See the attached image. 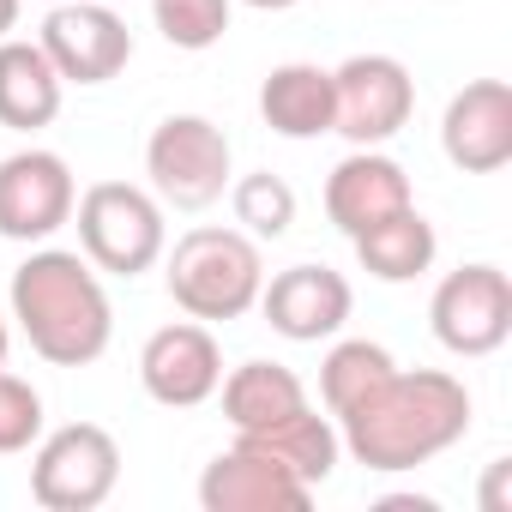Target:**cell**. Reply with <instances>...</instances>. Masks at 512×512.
<instances>
[{"instance_id": "7402d4cb", "label": "cell", "mask_w": 512, "mask_h": 512, "mask_svg": "<svg viewBox=\"0 0 512 512\" xmlns=\"http://www.w3.org/2000/svg\"><path fill=\"white\" fill-rule=\"evenodd\" d=\"M229 205H235V223H241L253 241H278V235H290V223H296V187H290L284 175H272V169L241 175V181L229 187Z\"/></svg>"}, {"instance_id": "7c38bea8", "label": "cell", "mask_w": 512, "mask_h": 512, "mask_svg": "<svg viewBox=\"0 0 512 512\" xmlns=\"http://www.w3.org/2000/svg\"><path fill=\"white\" fill-rule=\"evenodd\" d=\"M266 326L290 344H320V338H338L356 296H350V278L332 272V266H290L278 272L272 284H260V302Z\"/></svg>"}, {"instance_id": "2e32d148", "label": "cell", "mask_w": 512, "mask_h": 512, "mask_svg": "<svg viewBox=\"0 0 512 512\" xmlns=\"http://www.w3.org/2000/svg\"><path fill=\"white\" fill-rule=\"evenodd\" d=\"M61 73L43 55V43H19L0 37V127L13 133H37L61 115Z\"/></svg>"}, {"instance_id": "8992f818", "label": "cell", "mask_w": 512, "mask_h": 512, "mask_svg": "<svg viewBox=\"0 0 512 512\" xmlns=\"http://www.w3.org/2000/svg\"><path fill=\"white\" fill-rule=\"evenodd\" d=\"M121 482V446L97 422H67L37 440L31 500L49 512H97Z\"/></svg>"}, {"instance_id": "9a60e30c", "label": "cell", "mask_w": 512, "mask_h": 512, "mask_svg": "<svg viewBox=\"0 0 512 512\" xmlns=\"http://www.w3.org/2000/svg\"><path fill=\"white\" fill-rule=\"evenodd\" d=\"M404 205H416L410 199V175H404V163H392L380 145H356L332 175H326V217L356 241L362 229H374L380 217H392V211H404Z\"/></svg>"}, {"instance_id": "6da1fadb", "label": "cell", "mask_w": 512, "mask_h": 512, "mask_svg": "<svg viewBox=\"0 0 512 512\" xmlns=\"http://www.w3.org/2000/svg\"><path fill=\"white\" fill-rule=\"evenodd\" d=\"M464 434H470V392L458 374H440V368H416V374L392 368L362 404H350L338 416L344 452L380 476L416 470V464L452 452Z\"/></svg>"}, {"instance_id": "e0dca14e", "label": "cell", "mask_w": 512, "mask_h": 512, "mask_svg": "<svg viewBox=\"0 0 512 512\" xmlns=\"http://www.w3.org/2000/svg\"><path fill=\"white\" fill-rule=\"evenodd\" d=\"M235 440H247L253 452H266L272 464H284L302 488H320V482L338 470V452H344L338 428H332L314 404H302V410H290V416H278V422H266V428H247V434H235Z\"/></svg>"}, {"instance_id": "30bf717a", "label": "cell", "mask_w": 512, "mask_h": 512, "mask_svg": "<svg viewBox=\"0 0 512 512\" xmlns=\"http://www.w3.org/2000/svg\"><path fill=\"white\" fill-rule=\"evenodd\" d=\"M79 187L67 157L55 151H13L0 157V235L7 241H49L55 229L73 223Z\"/></svg>"}, {"instance_id": "3957f363", "label": "cell", "mask_w": 512, "mask_h": 512, "mask_svg": "<svg viewBox=\"0 0 512 512\" xmlns=\"http://www.w3.org/2000/svg\"><path fill=\"white\" fill-rule=\"evenodd\" d=\"M266 260L247 229L199 223L169 247V302L187 320H241L260 302Z\"/></svg>"}, {"instance_id": "5b68a950", "label": "cell", "mask_w": 512, "mask_h": 512, "mask_svg": "<svg viewBox=\"0 0 512 512\" xmlns=\"http://www.w3.org/2000/svg\"><path fill=\"white\" fill-rule=\"evenodd\" d=\"M145 175L151 193L175 211H205L223 199L229 175V133L205 115H169L145 139Z\"/></svg>"}, {"instance_id": "5bb4252c", "label": "cell", "mask_w": 512, "mask_h": 512, "mask_svg": "<svg viewBox=\"0 0 512 512\" xmlns=\"http://www.w3.org/2000/svg\"><path fill=\"white\" fill-rule=\"evenodd\" d=\"M308 500H314V488H302L284 464L253 452L247 440L217 452L199 476V506L205 512H302Z\"/></svg>"}, {"instance_id": "9c48e42d", "label": "cell", "mask_w": 512, "mask_h": 512, "mask_svg": "<svg viewBox=\"0 0 512 512\" xmlns=\"http://www.w3.org/2000/svg\"><path fill=\"white\" fill-rule=\"evenodd\" d=\"M37 43L55 61L61 85H109L133 61V31L103 0H61V7H49Z\"/></svg>"}, {"instance_id": "ffe728a7", "label": "cell", "mask_w": 512, "mask_h": 512, "mask_svg": "<svg viewBox=\"0 0 512 512\" xmlns=\"http://www.w3.org/2000/svg\"><path fill=\"white\" fill-rule=\"evenodd\" d=\"M217 392H223V416H229L235 434L266 428V422H278V416L308 404V386L284 362H241V368H229L217 380Z\"/></svg>"}, {"instance_id": "f1b7e54d", "label": "cell", "mask_w": 512, "mask_h": 512, "mask_svg": "<svg viewBox=\"0 0 512 512\" xmlns=\"http://www.w3.org/2000/svg\"><path fill=\"white\" fill-rule=\"evenodd\" d=\"M49 7H61V0H49Z\"/></svg>"}, {"instance_id": "44dd1931", "label": "cell", "mask_w": 512, "mask_h": 512, "mask_svg": "<svg viewBox=\"0 0 512 512\" xmlns=\"http://www.w3.org/2000/svg\"><path fill=\"white\" fill-rule=\"evenodd\" d=\"M398 362H392V350L386 344H374V338H344V344H332L326 350V362H320V398H326V410L332 416H344L350 404H362L386 374H392Z\"/></svg>"}, {"instance_id": "8fae6325", "label": "cell", "mask_w": 512, "mask_h": 512, "mask_svg": "<svg viewBox=\"0 0 512 512\" xmlns=\"http://www.w3.org/2000/svg\"><path fill=\"white\" fill-rule=\"evenodd\" d=\"M139 380L157 404L169 410H193L205 398H217V380H223V350L211 338L205 320H175V326H157L139 350Z\"/></svg>"}, {"instance_id": "cb8c5ba5", "label": "cell", "mask_w": 512, "mask_h": 512, "mask_svg": "<svg viewBox=\"0 0 512 512\" xmlns=\"http://www.w3.org/2000/svg\"><path fill=\"white\" fill-rule=\"evenodd\" d=\"M43 440V392L0 368V452H25Z\"/></svg>"}, {"instance_id": "4316f807", "label": "cell", "mask_w": 512, "mask_h": 512, "mask_svg": "<svg viewBox=\"0 0 512 512\" xmlns=\"http://www.w3.org/2000/svg\"><path fill=\"white\" fill-rule=\"evenodd\" d=\"M247 7H260V13H284V7H302V0H247Z\"/></svg>"}, {"instance_id": "52a82bcc", "label": "cell", "mask_w": 512, "mask_h": 512, "mask_svg": "<svg viewBox=\"0 0 512 512\" xmlns=\"http://www.w3.org/2000/svg\"><path fill=\"white\" fill-rule=\"evenodd\" d=\"M428 320H434V338L452 356H494L512 338V278L488 260L458 266V272L440 278V290L428 302Z\"/></svg>"}, {"instance_id": "ac0fdd59", "label": "cell", "mask_w": 512, "mask_h": 512, "mask_svg": "<svg viewBox=\"0 0 512 512\" xmlns=\"http://www.w3.org/2000/svg\"><path fill=\"white\" fill-rule=\"evenodd\" d=\"M260 115L278 139H320L332 133V73L314 61H284L260 85Z\"/></svg>"}, {"instance_id": "7a4b0ae2", "label": "cell", "mask_w": 512, "mask_h": 512, "mask_svg": "<svg viewBox=\"0 0 512 512\" xmlns=\"http://www.w3.org/2000/svg\"><path fill=\"white\" fill-rule=\"evenodd\" d=\"M13 320L55 368H85L115 338V308L103 296L97 266L67 247H37L13 272Z\"/></svg>"}, {"instance_id": "603a6c76", "label": "cell", "mask_w": 512, "mask_h": 512, "mask_svg": "<svg viewBox=\"0 0 512 512\" xmlns=\"http://www.w3.org/2000/svg\"><path fill=\"white\" fill-rule=\"evenodd\" d=\"M151 13H157V31L169 49H217L223 31H229V0H151Z\"/></svg>"}, {"instance_id": "83f0119b", "label": "cell", "mask_w": 512, "mask_h": 512, "mask_svg": "<svg viewBox=\"0 0 512 512\" xmlns=\"http://www.w3.org/2000/svg\"><path fill=\"white\" fill-rule=\"evenodd\" d=\"M0 368H7V320H0Z\"/></svg>"}, {"instance_id": "277c9868", "label": "cell", "mask_w": 512, "mask_h": 512, "mask_svg": "<svg viewBox=\"0 0 512 512\" xmlns=\"http://www.w3.org/2000/svg\"><path fill=\"white\" fill-rule=\"evenodd\" d=\"M79 217V247L85 260L109 278H139L163 260L169 247V223H163V199L133 187V181H97L85 187V199L73 205Z\"/></svg>"}, {"instance_id": "4fadbf2b", "label": "cell", "mask_w": 512, "mask_h": 512, "mask_svg": "<svg viewBox=\"0 0 512 512\" xmlns=\"http://www.w3.org/2000/svg\"><path fill=\"white\" fill-rule=\"evenodd\" d=\"M440 151L464 175H494L512 163V85L470 79L440 115Z\"/></svg>"}, {"instance_id": "d6986e66", "label": "cell", "mask_w": 512, "mask_h": 512, "mask_svg": "<svg viewBox=\"0 0 512 512\" xmlns=\"http://www.w3.org/2000/svg\"><path fill=\"white\" fill-rule=\"evenodd\" d=\"M434 253H440V235H434V223H428L416 205H404V211H392V217H380L374 229L356 235V260H362V272L380 278V284H410V278H422V272L434 266Z\"/></svg>"}, {"instance_id": "ba28073f", "label": "cell", "mask_w": 512, "mask_h": 512, "mask_svg": "<svg viewBox=\"0 0 512 512\" xmlns=\"http://www.w3.org/2000/svg\"><path fill=\"white\" fill-rule=\"evenodd\" d=\"M410 109H416V85L404 61L350 55L344 67H332V133H344L350 145H386L392 133H404Z\"/></svg>"}, {"instance_id": "484cf974", "label": "cell", "mask_w": 512, "mask_h": 512, "mask_svg": "<svg viewBox=\"0 0 512 512\" xmlns=\"http://www.w3.org/2000/svg\"><path fill=\"white\" fill-rule=\"evenodd\" d=\"M19 7H25V0H0V37H13V25H19Z\"/></svg>"}, {"instance_id": "d4e9b609", "label": "cell", "mask_w": 512, "mask_h": 512, "mask_svg": "<svg viewBox=\"0 0 512 512\" xmlns=\"http://www.w3.org/2000/svg\"><path fill=\"white\" fill-rule=\"evenodd\" d=\"M482 512H512V458H494V464H488V482H482Z\"/></svg>"}]
</instances>
